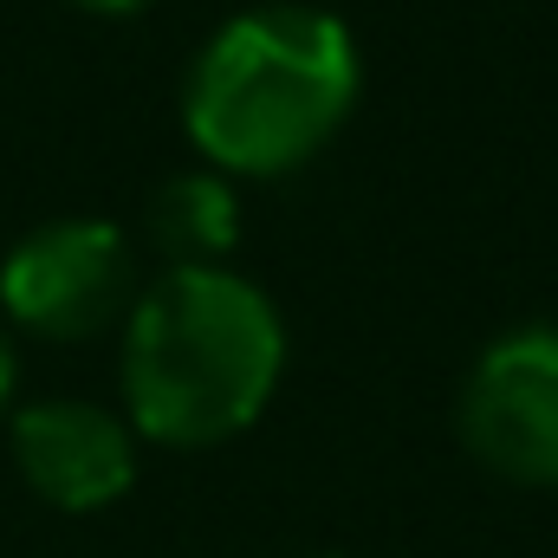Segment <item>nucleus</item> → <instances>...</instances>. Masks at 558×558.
<instances>
[{
    "label": "nucleus",
    "instance_id": "6",
    "mask_svg": "<svg viewBox=\"0 0 558 558\" xmlns=\"http://www.w3.org/2000/svg\"><path fill=\"white\" fill-rule=\"evenodd\" d=\"M149 241L169 254V267H221V254L241 241V202L221 169H195L156 189L149 202Z\"/></svg>",
    "mask_w": 558,
    "mask_h": 558
},
{
    "label": "nucleus",
    "instance_id": "5",
    "mask_svg": "<svg viewBox=\"0 0 558 558\" xmlns=\"http://www.w3.org/2000/svg\"><path fill=\"white\" fill-rule=\"evenodd\" d=\"M13 461L59 513H98L137 481V428L98 403H33L13 416Z\"/></svg>",
    "mask_w": 558,
    "mask_h": 558
},
{
    "label": "nucleus",
    "instance_id": "4",
    "mask_svg": "<svg viewBox=\"0 0 558 558\" xmlns=\"http://www.w3.org/2000/svg\"><path fill=\"white\" fill-rule=\"evenodd\" d=\"M0 305L39 338H92L137 305L131 241L111 221H46L7 254Z\"/></svg>",
    "mask_w": 558,
    "mask_h": 558
},
{
    "label": "nucleus",
    "instance_id": "8",
    "mask_svg": "<svg viewBox=\"0 0 558 558\" xmlns=\"http://www.w3.org/2000/svg\"><path fill=\"white\" fill-rule=\"evenodd\" d=\"M78 7H92V13H137L149 0H78Z\"/></svg>",
    "mask_w": 558,
    "mask_h": 558
},
{
    "label": "nucleus",
    "instance_id": "2",
    "mask_svg": "<svg viewBox=\"0 0 558 558\" xmlns=\"http://www.w3.org/2000/svg\"><path fill=\"white\" fill-rule=\"evenodd\" d=\"M364 92L357 39L325 7H254L228 20L182 92L189 143L221 175H286L344 131Z\"/></svg>",
    "mask_w": 558,
    "mask_h": 558
},
{
    "label": "nucleus",
    "instance_id": "7",
    "mask_svg": "<svg viewBox=\"0 0 558 558\" xmlns=\"http://www.w3.org/2000/svg\"><path fill=\"white\" fill-rule=\"evenodd\" d=\"M13 377H20V364H13V344H7V331H0V410L13 403Z\"/></svg>",
    "mask_w": 558,
    "mask_h": 558
},
{
    "label": "nucleus",
    "instance_id": "1",
    "mask_svg": "<svg viewBox=\"0 0 558 558\" xmlns=\"http://www.w3.org/2000/svg\"><path fill=\"white\" fill-rule=\"evenodd\" d=\"M279 371L286 325L234 267H169L124 312V410L162 448H215L254 428Z\"/></svg>",
    "mask_w": 558,
    "mask_h": 558
},
{
    "label": "nucleus",
    "instance_id": "3",
    "mask_svg": "<svg viewBox=\"0 0 558 558\" xmlns=\"http://www.w3.org/2000/svg\"><path fill=\"white\" fill-rule=\"evenodd\" d=\"M468 454L520 487H558V325H520L494 338L461 384Z\"/></svg>",
    "mask_w": 558,
    "mask_h": 558
}]
</instances>
